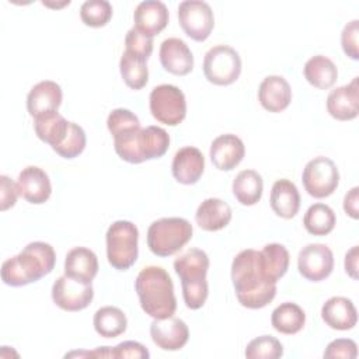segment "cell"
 I'll return each instance as SVG.
<instances>
[{"label": "cell", "mask_w": 359, "mask_h": 359, "mask_svg": "<svg viewBox=\"0 0 359 359\" xmlns=\"http://www.w3.org/2000/svg\"><path fill=\"white\" fill-rule=\"evenodd\" d=\"M231 280L238 303L247 309H262L276 296V283L269 282L262 273L259 251L248 248L234 257Z\"/></svg>", "instance_id": "1"}, {"label": "cell", "mask_w": 359, "mask_h": 359, "mask_svg": "<svg viewBox=\"0 0 359 359\" xmlns=\"http://www.w3.org/2000/svg\"><path fill=\"white\" fill-rule=\"evenodd\" d=\"M55 264L56 254L53 247L43 241H32L20 254L3 262L1 279L8 286H25L50 273Z\"/></svg>", "instance_id": "2"}, {"label": "cell", "mask_w": 359, "mask_h": 359, "mask_svg": "<svg viewBox=\"0 0 359 359\" xmlns=\"http://www.w3.org/2000/svg\"><path fill=\"white\" fill-rule=\"evenodd\" d=\"M135 290L143 311L150 317L167 318L175 313L174 285L164 268L156 265L143 268L135 280Z\"/></svg>", "instance_id": "3"}, {"label": "cell", "mask_w": 359, "mask_h": 359, "mask_svg": "<svg viewBox=\"0 0 359 359\" xmlns=\"http://www.w3.org/2000/svg\"><path fill=\"white\" fill-rule=\"evenodd\" d=\"M170 146V136L160 126L137 128L114 137L116 154L126 163L139 164L146 160L158 158L165 154Z\"/></svg>", "instance_id": "4"}, {"label": "cell", "mask_w": 359, "mask_h": 359, "mask_svg": "<svg viewBox=\"0 0 359 359\" xmlns=\"http://www.w3.org/2000/svg\"><path fill=\"white\" fill-rule=\"evenodd\" d=\"M174 269L181 279L185 306L191 310L201 309L209 293L206 280L209 269L208 254L203 250L191 248L174 261Z\"/></svg>", "instance_id": "5"}, {"label": "cell", "mask_w": 359, "mask_h": 359, "mask_svg": "<svg viewBox=\"0 0 359 359\" xmlns=\"http://www.w3.org/2000/svg\"><path fill=\"white\" fill-rule=\"evenodd\" d=\"M192 224L184 217H163L147 229V247L157 257L178 252L192 238Z\"/></svg>", "instance_id": "6"}, {"label": "cell", "mask_w": 359, "mask_h": 359, "mask_svg": "<svg viewBox=\"0 0 359 359\" xmlns=\"http://www.w3.org/2000/svg\"><path fill=\"white\" fill-rule=\"evenodd\" d=\"M139 230L129 220L114 222L105 234L107 258L118 271L129 269L137 259Z\"/></svg>", "instance_id": "7"}, {"label": "cell", "mask_w": 359, "mask_h": 359, "mask_svg": "<svg viewBox=\"0 0 359 359\" xmlns=\"http://www.w3.org/2000/svg\"><path fill=\"white\" fill-rule=\"evenodd\" d=\"M241 73V59L236 49L229 45L210 48L203 57V74L216 86L233 84Z\"/></svg>", "instance_id": "8"}, {"label": "cell", "mask_w": 359, "mask_h": 359, "mask_svg": "<svg viewBox=\"0 0 359 359\" xmlns=\"http://www.w3.org/2000/svg\"><path fill=\"white\" fill-rule=\"evenodd\" d=\"M150 112L160 123L175 126L187 115V101L184 93L172 84L156 86L149 97Z\"/></svg>", "instance_id": "9"}, {"label": "cell", "mask_w": 359, "mask_h": 359, "mask_svg": "<svg viewBox=\"0 0 359 359\" xmlns=\"http://www.w3.org/2000/svg\"><path fill=\"white\" fill-rule=\"evenodd\" d=\"M302 181L310 196L317 199L327 198L339 184V171L331 158L318 156L304 165Z\"/></svg>", "instance_id": "10"}, {"label": "cell", "mask_w": 359, "mask_h": 359, "mask_svg": "<svg viewBox=\"0 0 359 359\" xmlns=\"http://www.w3.org/2000/svg\"><path fill=\"white\" fill-rule=\"evenodd\" d=\"M178 21L184 32L196 42L208 39L215 25L212 8L202 0L181 1L178 6Z\"/></svg>", "instance_id": "11"}, {"label": "cell", "mask_w": 359, "mask_h": 359, "mask_svg": "<svg viewBox=\"0 0 359 359\" xmlns=\"http://www.w3.org/2000/svg\"><path fill=\"white\" fill-rule=\"evenodd\" d=\"M94 289L91 283H84L67 275L59 276L52 286L53 303L66 311H80L93 302Z\"/></svg>", "instance_id": "12"}, {"label": "cell", "mask_w": 359, "mask_h": 359, "mask_svg": "<svg viewBox=\"0 0 359 359\" xmlns=\"http://www.w3.org/2000/svg\"><path fill=\"white\" fill-rule=\"evenodd\" d=\"M297 268L300 275L307 280L320 282L328 278L334 269L332 251L325 244H307L299 252Z\"/></svg>", "instance_id": "13"}, {"label": "cell", "mask_w": 359, "mask_h": 359, "mask_svg": "<svg viewBox=\"0 0 359 359\" xmlns=\"http://www.w3.org/2000/svg\"><path fill=\"white\" fill-rule=\"evenodd\" d=\"M150 337L163 351H180L188 342L189 330L185 321L175 317L154 318L150 324Z\"/></svg>", "instance_id": "14"}, {"label": "cell", "mask_w": 359, "mask_h": 359, "mask_svg": "<svg viewBox=\"0 0 359 359\" xmlns=\"http://www.w3.org/2000/svg\"><path fill=\"white\" fill-rule=\"evenodd\" d=\"M15 184L20 196L34 205L45 203L52 194V185L48 174L36 165L22 168Z\"/></svg>", "instance_id": "15"}, {"label": "cell", "mask_w": 359, "mask_h": 359, "mask_svg": "<svg viewBox=\"0 0 359 359\" xmlns=\"http://www.w3.org/2000/svg\"><path fill=\"white\" fill-rule=\"evenodd\" d=\"M359 77L349 84L334 88L327 97V111L338 121H351L359 112Z\"/></svg>", "instance_id": "16"}, {"label": "cell", "mask_w": 359, "mask_h": 359, "mask_svg": "<svg viewBox=\"0 0 359 359\" xmlns=\"http://www.w3.org/2000/svg\"><path fill=\"white\" fill-rule=\"evenodd\" d=\"M60 104L62 88L56 81L52 80L36 83L27 95V109L34 119L46 114L57 112Z\"/></svg>", "instance_id": "17"}, {"label": "cell", "mask_w": 359, "mask_h": 359, "mask_svg": "<svg viewBox=\"0 0 359 359\" xmlns=\"http://www.w3.org/2000/svg\"><path fill=\"white\" fill-rule=\"evenodd\" d=\"M209 154L213 165L217 170L230 171L236 168L244 158L245 147L238 136L233 133H224L213 139Z\"/></svg>", "instance_id": "18"}, {"label": "cell", "mask_w": 359, "mask_h": 359, "mask_svg": "<svg viewBox=\"0 0 359 359\" xmlns=\"http://www.w3.org/2000/svg\"><path fill=\"white\" fill-rule=\"evenodd\" d=\"M135 27L139 32L153 38L168 24V10L163 1L144 0L133 11Z\"/></svg>", "instance_id": "19"}, {"label": "cell", "mask_w": 359, "mask_h": 359, "mask_svg": "<svg viewBox=\"0 0 359 359\" xmlns=\"http://www.w3.org/2000/svg\"><path fill=\"white\" fill-rule=\"evenodd\" d=\"M160 63L165 72L185 76L194 69V56L182 39L167 38L160 45Z\"/></svg>", "instance_id": "20"}, {"label": "cell", "mask_w": 359, "mask_h": 359, "mask_svg": "<svg viewBox=\"0 0 359 359\" xmlns=\"http://www.w3.org/2000/svg\"><path fill=\"white\" fill-rule=\"evenodd\" d=\"M205 170V157L198 147L185 146L180 149L171 164L174 178L184 185L198 182Z\"/></svg>", "instance_id": "21"}, {"label": "cell", "mask_w": 359, "mask_h": 359, "mask_svg": "<svg viewBox=\"0 0 359 359\" xmlns=\"http://www.w3.org/2000/svg\"><path fill=\"white\" fill-rule=\"evenodd\" d=\"M258 101L269 112H280L286 109L292 101V88L282 76L265 77L258 88Z\"/></svg>", "instance_id": "22"}, {"label": "cell", "mask_w": 359, "mask_h": 359, "mask_svg": "<svg viewBox=\"0 0 359 359\" xmlns=\"http://www.w3.org/2000/svg\"><path fill=\"white\" fill-rule=\"evenodd\" d=\"M321 317L330 328L346 331L356 325L358 311L348 297L334 296L323 304Z\"/></svg>", "instance_id": "23"}, {"label": "cell", "mask_w": 359, "mask_h": 359, "mask_svg": "<svg viewBox=\"0 0 359 359\" xmlns=\"http://www.w3.org/2000/svg\"><path fill=\"white\" fill-rule=\"evenodd\" d=\"M98 273V258L90 248H72L65 258V275L84 283H91Z\"/></svg>", "instance_id": "24"}, {"label": "cell", "mask_w": 359, "mask_h": 359, "mask_svg": "<svg viewBox=\"0 0 359 359\" xmlns=\"http://www.w3.org/2000/svg\"><path fill=\"white\" fill-rule=\"evenodd\" d=\"M231 220V208L219 198L205 199L196 209L195 222L205 231L224 229Z\"/></svg>", "instance_id": "25"}, {"label": "cell", "mask_w": 359, "mask_h": 359, "mask_svg": "<svg viewBox=\"0 0 359 359\" xmlns=\"http://www.w3.org/2000/svg\"><path fill=\"white\" fill-rule=\"evenodd\" d=\"M269 202L272 210L278 216L283 219L294 217L300 208V194L297 187L286 178L275 181L271 189Z\"/></svg>", "instance_id": "26"}, {"label": "cell", "mask_w": 359, "mask_h": 359, "mask_svg": "<svg viewBox=\"0 0 359 359\" xmlns=\"http://www.w3.org/2000/svg\"><path fill=\"white\" fill-rule=\"evenodd\" d=\"M289 251L285 245L279 243L266 244L259 251V264L262 273L272 283H276L286 273L289 268Z\"/></svg>", "instance_id": "27"}, {"label": "cell", "mask_w": 359, "mask_h": 359, "mask_svg": "<svg viewBox=\"0 0 359 359\" xmlns=\"http://www.w3.org/2000/svg\"><path fill=\"white\" fill-rule=\"evenodd\" d=\"M303 74L306 80L316 88L327 90L335 84L338 79V69L330 57L324 55H316L306 62Z\"/></svg>", "instance_id": "28"}, {"label": "cell", "mask_w": 359, "mask_h": 359, "mask_svg": "<svg viewBox=\"0 0 359 359\" xmlns=\"http://www.w3.org/2000/svg\"><path fill=\"white\" fill-rule=\"evenodd\" d=\"M231 188L237 202L244 206H252L262 196L264 181L255 170H243L236 175Z\"/></svg>", "instance_id": "29"}, {"label": "cell", "mask_w": 359, "mask_h": 359, "mask_svg": "<svg viewBox=\"0 0 359 359\" xmlns=\"http://www.w3.org/2000/svg\"><path fill=\"white\" fill-rule=\"evenodd\" d=\"M34 129L36 136L55 149L59 146L67 135L69 121H66L60 114L52 112L34 119Z\"/></svg>", "instance_id": "30"}, {"label": "cell", "mask_w": 359, "mask_h": 359, "mask_svg": "<svg viewBox=\"0 0 359 359\" xmlns=\"http://www.w3.org/2000/svg\"><path fill=\"white\" fill-rule=\"evenodd\" d=\"M271 323L278 332L292 335L304 327L306 314L299 304L285 302L272 311Z\"/></svg>", "instance_id": "31"}, {"label": "cell", "mask_w": 359, "mask_h": 359, "mask_svg": "<svg viewBox=\"0 0 359 359\" xmlns=\"http://www.w3.org/2000/svg\"><path fill=\"white\" fill-rule=\"evenodd\" d=\"M93 324L98 335L104 338H115L125 332L128 320L121 309L115 306H104L95 311Z\"/></svg>", "instance_id": "32"}, {"label": "cell", "mask_w": 359, "mask_h": 359, "mask_svg": "<svg viewBox=\"0 0 359 359\" xmlns=\"http://www.w3.org/2000/svg\"><path fill=\"white\" fill-rule=\"evenodd\" d=\"M335 213L325 203L311 205L303 217L304 229L313 236H327L335 227Z\"/></svg>", "instance_id": "33"}, {"label": "cell", "mask_w": 359, "mask_h": 359, "mask_svg": "<svg viewBox=\"0 0 359 359\" xmlns=\"http://www.w3.org/2000/svg\"><path fill=\"white\" fill-rule=\"evenodd\" d=\"M147 60L140 59L129 52H123L119 60V70L125 84L132 90H140L147 84L149 69L146 65Z\"/></svg>", "instance_id": "34"}, {"label": "cell", "mask_w": 359, "mask_h": 359, "mask_svg": "<svg viewBox=\"0 0 359 359\" xmlns=\"http://www.w3.org/2000/svg\"><path fill=\"white\" fill-rule=\"evenodd\" d=\"M112 17V6L107 0H87L80 7L81 21L93 28L108 24Z\"/></svg>", "instance_id": "35"}, {"label": "cell", "mask_w": 359, "mask_h": 359, "mask_svg": "<svg viewBox=\"0 0 359 359\" xmlns=\"http://www.w3.org/2000/svg\"><path fill=\"white\" fill-rule=\"evenodd\" d=\"M244 355L248 359H278L283 355V345L272 335H261L248 342Z\"/></svg>", "instance_id": "36"}, {"label": "cell", "mask_w": 359, "mask_h": 359, "mask_svg": "<svg viewBox=\"0 0 359 359\" xmlns=\"http://www.w3.org/2000/svg\"><path fill=\"white\" fill-rule=\"evenodd\" d=\"M86 142L87 139L84 129L74 122H69V130L66 137L53 150L63 158H74L83 153V150L86 149Z\"/></svg>", "instance_id": "37"}, {"label": "cell", "mask_w": 359, "mask_h": 359, "mask_svg": "<svg viewBox=\"0 0 359 359\" xmlns=\"http://www.w3.org/2000/svg\"><path fill=\"white\" fill-rule=\"evenodd\" d=\"M108 130L114 137L123 135L126 132H130L133 129L140 128L139 118L129 109L125 108H116L109 112L107 119Z\"/></svg>", "instance_id": "38"}, {"label": "cell", "mask_w": 359, "mask_h": 359, "mask_svg": "<svg viewBox=\"0 0 359 359\" xmlns=\"http://www.w3.org/2000/svg\"><path fill=\"white\" fill-rule=\"evenodd\" d=\"M125 48L130 55L147 60L153 52V38L139 32L136 28H130L125 36Z\"/></svg>", "instance_id": "39"}, {"label": "cell", "mask_w": 359, "mask_h": 359, "mask_svg": "<svg viewBox=\"0 0 359 359\" xmlns=\"http://www.w3.org/2000/svg\"><path fill=\"white\" fill-rule=\"evenodd\" d=\"M356 356H358L356 342L348 338H338L331 341L324 351V358L327 359H332V358L355 359Z\"/></svg>", "instance_id": "40"}, {"label": "cell", "mask_w": 359, "mask_h": 359, "mask_svg": "<svg viewBox=\"0 0 359 359\" xmlns=\"http://www.w3.org/2000/svg\"><path fill=\"white\" fill-rule=\"evenodd\" d=\"M358 35H359V21L352 20L348 22L341 34V45L346 56L353 60L359 59V49H358Z\"/></svg>", "instance_id": "41"}, {"label": "cell", "mask_w": 359, "mask_h": 359, "mask_svg": "<svg viewBox=\"0 0 359 359\" xmlns=\"http://www.w3.org/2000/svg\"><path fill=\"white\" fill-rule=\"evenodd\" d=\"M149 351L136 341H123L118 344L116 346L111 348V358H136L143 359L149 358Z\"/></svg>", "instance_id": "42"}, {"label": "cell", "mask_w": 359, "mask_h": 359, "mask_svg": "<svg viewBox=\"0 0 359 359\" xmlns=\"http://www.w3.org/2000/svg\"><path fill=\"white\" fill-rule=\"evenodd\" d=\"M17 184L13 182L7 175L0 177V210H7L13 208L18 196Z\"/></svg>", "instance_id": "43"}, {"label": "cell", "mask_w": 359, "mask_h": 359, "mask_svg": "<svg viewBox=\"0 0 359 359\" xmlns=\"http://www.w3.org/2000/svg\"><path fill=\"white\" fill-rule=\"evenodd\" d=\"M358 202H359V188L353 187L351 191L346 192L344 198V210L348 216H351L355 220L359 217Z\"/></svg>", "instance_id": "44"}, {"label": "cell", "mask_w": 359, "mask_h": 359, "mask_svg": "<svg viewBox=\"0 0 359 359\" xmlns=\"http://www.w3.org/2000/svg\"><path fill=\"white\" fill-rule=\"evenodd\" d=\"M345 272L352 279H358V245H353L345 254Z\"/></svg>", "instance_id": "45"}]
</instances>
